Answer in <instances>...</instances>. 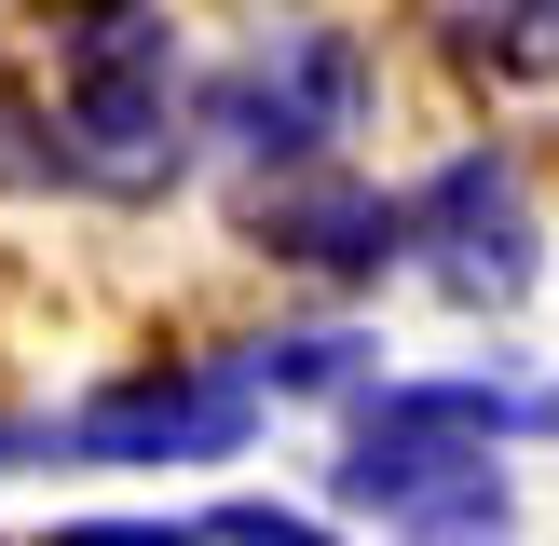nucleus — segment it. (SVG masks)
Listing matches in <instances>:
<instances>
[{"label":"nucleus","instance_id":"nucleus-1","mask_svg":"<svg viewBox=\"0 0 559 546\" xmlns=\"http://www.w3.org/2000/svg\"><path fill=\"white\" fill-rule=\"evenodd\" d=\"M355 109H369V41H355V27H273V41L205 96V123L233 136L246 164L314 178V151L355 136Z\"/></svg>","mask_w":559,"mask_h":546},{"label":"nucleus","instance_id":"nucleus-2","mask_svg":"<svg viewBox=\"0 0 559 546\" xmlns=\"http://www.w3.org/2000/svg\"><path fill=\"white\" fill-rule=\"evenodd\" d=\"M342 506L409 519V533H506V464H491V437L424 424V410L382 396L355 424V451H342Z\"/></svg>","mask_w":559,"mask_h":546},{"label":"nucleus","instance_id":"nucleus-3","mask_svg":"<svg viewBox=\"0 0 559 546\" xmlns=\"http://www.w3.org/2000/svg\"><path fill=\"white\" fill-rule=\"evenodd\" d=\"M409 246L451 300H519L533 287V191H519L506 151H451L424 191H409Z\"/></svg>","mask_w":559,"mask_h":546},{"label":"nucleus","instance_id":"nucleus-4","mask_svg":"<svg viewBox=\"0 0 559 546\" xmlns=\"http://www.w3.org/2000/svg\"><path fill=\"white\" fill-rule=\"evenodd\" d=\"M246 382L233 369H136V382H109L96 410H69L55 424V451H96V464H218V451H246Z\"/></svg>","mask_w":559,"mask_h":546},{"label":"nucleus","instance_id":"nucleus-5","mask_svg":"<svg viewBox=\"0 0 559 546\" xmlns=\"http://www.w3.org/2000/svg\"><path fill=\"white\" fill-rule=\"evenodd\" d=\"M55 164H69L82 191H109V205L178 191V164H191L178 82H69V136H55Z\"/></svg>","mask_w":559,"mask_h":546},{"label":"nucleus","instance_id":"nucleus-6","mask_svg":"<svg viewBox=\"0 0 559 546\" xmlns=\"http://www.w3.org/2000/svg\"><path fill=\"white\" fill-rule=\"evenodd\" d=\"M246 233H260L273 260H300V273H342V287H369V273L409 246V205H382L369 178H273L260 205H246Z\"/></svg>","mask_w":559,"mask_h":546},{"label":"nucleus","instance_id":"nucleus-7","mask_svg":"<svg viewBox=\"0 0 559 546\" xmlns=\"http://www.w3.org/2000/svg\"><path fill=\"white\" fill-rule=\"evenodd\" d=\"M355 369H369V342H355V328H287V342H246V355H233L246 396H342Z\"/></svg>","mask_w":559,"mask_h":546},{"label":"nucleus","instance_id":"nucleus-8","mask_svg":"<svg viewBox=\"0 0 559 546\" xmlns=\"http://www.w3.org/2000/svg\"><path fill=\"white\" fill-rule=\"evenodd\" d=\"M69 82H178V27L164 14H82L69 27Z\"/></svg>","mask_w":559,"mask_h":546},{"label":"nucleus","instance_id":"nucleus-9","mask_svg":"<svg viewBox=\"0 0 559 546\" xmlns=\"http://www.w3.org/2000/svg\"><path fill=\"white\" fill-rule=\"evenodd\" d=\"M464 55H491V69H559V14H451Z\"/></svg>","mask_w":559,"mask_h":546},{"label":"nucleus","instance_id":"nucleus-10","mask_svg":"<svg viewBox=\"0 0 559 546\" xmlns=\"http://www.w3.org/2000/svg\"><path fill=\"white\" fill-rule=\"evenodd\" d=\"M191 546H328L300 506H218V519H191Z\"/></svg>","mask_w":559,"mask_h":546}]
</instances>
